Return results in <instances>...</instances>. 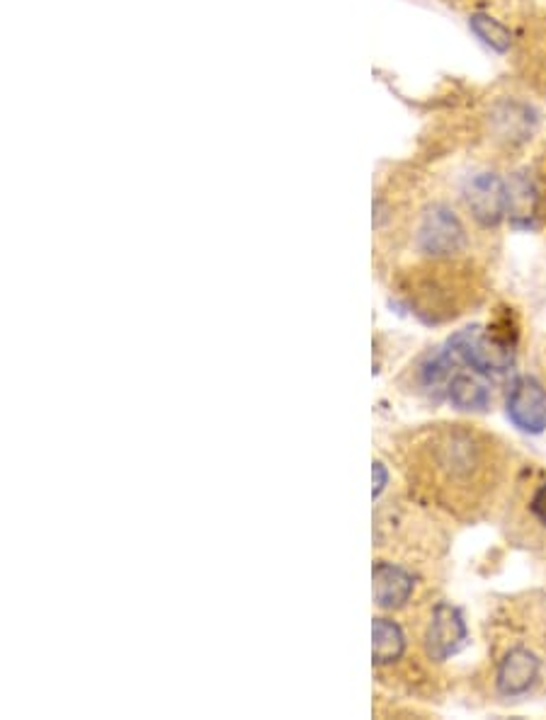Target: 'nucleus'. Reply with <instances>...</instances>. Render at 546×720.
<instances>
[{
  "label": "nucleus",
  "instance_id": "nucleus-1",
  "mask_svg": "<svg viewBox=\"0 0 546 720\" xmlns=\"http://www.w3.org/2000/svg\"><path fill=\"white\" fill-rule=\"evenodd\" d=\"M386 458L410 498L474 524L503 500L512 452L498 434L472 422H428L392 434Z\"/></svg>",
  "mask_w": 546,
  "mask_h": 720
},
{
  "label": "nucleus",
  "instance_id": "nucleus-2",
  "mask_svg": "<svg viewBox=\"0 0 546 720\" xmlns=\"http://www.w3.org/2000/svg\"><path fill=\"white\" fill-rule=\"evenodd\" d=\"M388 291L400 311L426 325H444L474 311L486 297L481 275L469 263L422 260L394 269Z\"/></svg>",
  "mask_w": 546,
  "mask_h": 720
},
{
  "label": "nucleus",
  "instance_id": "nucleus-3",
  "mask_svg": "<svg viewBox=\"0 0 546 720\" xmlns=\"http://www.w3.org/2000/svg\"><path fill=\"white\" fill-rule=\"evenodd\" d=\"M410 618L406 624L410 640L418 648V652L426 658L432 667H440L444 662L452 660L456 652H462L466 640H469V628H466V618L448 600H434L416 606L408 612Z\"/></svg>",
  "mask_w": 546,
  "mask_h": 720
},
{
  "label": "nucleus",
  "instance_id": "nucleus-4",
  "mask_svg": "<svg viewBox=\"0 0 546 720\" xmlns=\"http://www.w3.org/2000/svg\"><path fill=\"white\" fill-rule=\"evenodd\" d=\"M426 572L394 558L372 556V600L379 614H408L426 604Z\"/></svg>",
  "mask_w": 546,
  "mask_h": 720
},
{
  "label": "nucleus",
  "instance_id": "nucleus-5",
  "mask_svg": "<svg viewBox=\"0 0 546 720\" xmlns=\"http://www.w3.org/2000/svg\"><path fill=\"white\" fill-rule=\"evenodd\" d=\"M414 245L422 260H456L466 253L469 233H466L460 213L438 201V205L422 209L414 233Z\"/></svg>",
  "mask_w": 546,
  "mask_h": 720
},
{
  "label": "nucleus",
  "instance_id": "nucleus-6",
  "mask_svg": "<svg viewBox=\"0 0 546 720\" xmlns=\"http://www.w3.org/2000/svg\"><path fill=\"white\" fill-rule=\"evenodd\" d=\"M448 347L452 355L460 359V364L486 379L506 374L512 362H515V347L496 340V337L488 333V328H481V325L456 330L450 337Z\"/></svg>",
  "mask_w": 546,
  "mask_h": 720
},
{
  "label": "nucleus",
  "instance_id": "nucleus-7",
  "mask_svg": "<svg viewBox=\"0 0 546 720\" xmlns=\"http://www.w3.org/2000/svg\"><path fill=\"white\" fill-rule=\"evenodd\" d=\"M539 674L542 660L537 658V652L525 643H512L503 646V650L498 652L490 680H493V692L500 699L512 701L527 696L539 684Z\"/></svg>",
  "mask_w": 546,
  "mask_h": 720
},
{
  "label": "nucleus",
  "instance_id": "nucleus-8",
  "mask_svg": "<svg viewBox=\"0 0 546 720\" xmlns=\"http://www.w3.org/2000/svg\"><path fill=\"white\" fill-rule=\"evenodd\" d=\"M464 205L478 227L496 229L510 209L508 183L496 173H476L464 185Z\"/></svg>",
  "mask_w": 546,
  "mask_h": 720
},
{
  "label": "nucleus",
  "instance_id": "nucleus-9",
  "mask_svg": "<svg viewBox=\"0 0 546 720\" xmlns=\"http://www.w3.org/2000/svg\"><path fill=\"white\" fill-rule=\"evenodd\" d=\"M506 410L510 422L522 432L539 434L546 430V388L532 376L512 379Z\"/></svg>",
  "mask_w": 546,
  "mask_h": 720
},
{
  "label": "nucleus",
  "instance_id": "nucleus-10",
  "mask_svg": "<svg viewBox=\"0 0 546 720\" xmlns=\"http://www.w3.org/2000/svg\"><path fill=\"white\" fill-rule=\"evenodd\" d=\"M484 379L486 376L476 374L472 369H456L454 376L450 379L448 391H444V398H448L456 410L486 413L490 403H493V396H490V388Z\"/></svg>",
  "mask_w": 546,
  "mask_h": 720
},
{
  "label": "nucleus",
  "instance_id": "nucleus-11",
  "mask_svg": "<svg viewBox=\"0 0 546 720\" xmlns=\"http://www.w3.org/2000/svg\"><path fill=\"white\" fill-rule=\"evenodd\" d=\"M469 27H472L474 35L493 51L506 54L510 49L512 35H510V30L503 25V22H498L493 18H488V15H474L469 20Z\"/></svg>",
  "mask_w": 546,
  "mask_h": 720
},
{
  "label": "nucleus",
  "instance_id": "nucleus-12",
  "mask_svg": "<svg viewBox=\"0 0 546 720\" xmlns=\"http://www.w3.org/2000/svg\"><path fill=\"white\" fill-rule=\"evenodd\" d=\"M515 524H530L532 534L534 532L546 534V478L530 490L525 502H522L520 522Z\"/></svg>",
  "mask_w": 546,
  "mask_h": 720
},
{
  "label": "nucleus",
  "instance_id": "nucleus-13",
  "mask_svg": "<svg viewBox=\"0 0 546 720\" xmlns=\"http://www.w3.org/2000/svg\"><path fill=\"white\" fill-rule=\"evenodd\" d=\"M372 478H374V500H382L384 490L388 488V483H392V471H388V464H386V461L374 458Z\"/></svg>",
  "mask_w": 546,
  "mask_h": 720
}]
</instances>
